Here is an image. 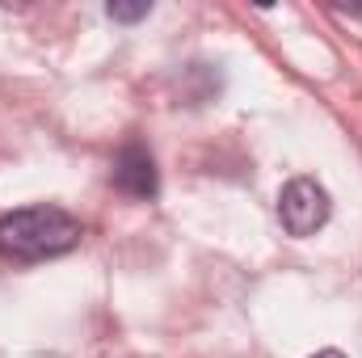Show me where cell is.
Here are the masks:
<instances>
[{
	"label": "cell",
	"mask_w": 362,
	"mask_h": 358,
	"mask_svg": "<svg viewBox=\"0 0 362 358\" xmlns=\"http://www.w3.org/2000/svg\"><path fill=\"white\" fill-rule=\"evenodd\" d=\"M105 13H110L114 21H139V17H148V13H152V4H148V0H139V4H118V0H110V4H105Z\"/></svg>",
	"instance_id": "obj_4"
},
{
	"label": "cell",
	"mask_w": 362,
	"mask_h": 358,
	"mask_svg": "<svg viewBox=\"0 0 362 358\" xmlns=\"http://www.w3.org/2000/svg\"><path fill=\"white\" fill-rule=\"evenodd\" d=\"M81 241V224L59 207H25L0 219V253L17 262L59 258Z\"/></svg>",
	"instance_id": "obj_1"
},
{
	"label": "cell",
	"mask_w": 362,
	"mask_h": 358,
	"mask_svg": "<svg viewBox=\"0 0 362 358\" xmlns=\"http://www.w3.org/2000/svg\"><path fill=\"white\" fill-rule=\"evenodd\" d=\"M114 185H118L127 198H139V202L156 198L160 178H156V161H152V152L139 148V144H127V148L118 152V161H114Z\"/></svg>",
	"instance_id": "obj_3"
},
{
	"label": "cell",
	"mask_w": 362,
	"mask_h": 358,
	"mask_svg": "<svg viewBox=\"0 0 362 358\" xmlns=\"http://www.w3.org/2000/svg\"><path fill=\"white\" fill-rule=\"evenodd\" d=\"M312 358H346V354H341V350H316Z\"/></svg>",
	"instance_id": "obj_5"
},
{
	"label": "cell",
	"mask_w": 362,
	"mask_h": 358,
	"mask_svg": "<svg viewBox=\"0 0 362 358\" xmlns=\"http://www.w3.org/2000/svg\"><path fill=\"white\" fill-rule=\"evenodd\" d=\"M329 211H333V202H329V190L320 185L316 178H295L282 185V194H278V219H282V228L291 232V236H316L325 224H329Z\"/></svg>",
	"instance_id": "obj_2"
}]
</instances>
